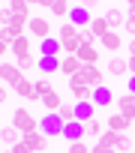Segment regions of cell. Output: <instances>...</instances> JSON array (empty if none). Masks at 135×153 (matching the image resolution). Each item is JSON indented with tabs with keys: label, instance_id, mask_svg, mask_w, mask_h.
I'll return each mask as SVG.
<instances>
[{
	"label": "cell",
	"instance_id": "obj_17",
	"mask_svg": "<svg viewBox=\"0 0 135 153\" xmlns=\"http://www.w3.org/2000/svg\"><path fill=\"white\" fill-rule=\"evenodd\" d=\"M81 60L78 57H66V60H60V72H66V75H69V78H72V75H78L81 72Z\"/></svg>",
	"mask_w": 135,
	"mask_h": 153
},
{
	"label": "cell",
	"instance_id": "obj_1",
	"mask_svg": "<svg viewBox=\"0 0 135 153\" xmlns=\"http://www.w3.org/2000/svg\"><path fill=\"white\" fill-rule=\"evenodd\" d=\"M12 126H15L21 135H27V132H39V120H36L27 108H18V111L12 114Z\"/></svg>",
	"mask_w": 135,
	"mask_h": 153
},
{
	"label": "cell",
	"instance_id": "obj_30",
	"mask_svg": "<svg viewBox=\"0 0 135 153\" xmlns=\"http://www.w3.org/2000/svg\"><path fill=\"white\" fill-rule=\"evenodd\" d=\"M48 9L54 12V18H66V15L72 12V6H69V3H63V0H54V3H51Z\"/></svg>",
	"mask_w": 135,
	"mask_h": 153
},
{
	"label": "cell",
	"instance_id": "obj_2",
	"mask_svg": "<svg viewBox=\"0 0 135 153\" xmlns=\"http://www.w3.org/2000/svg\"><path fill=\"white\" fill-rule=\"evenodd\" d=\"M63 126H66V123H63L57 114H45V117L39 120V132H42L45 138H48V135H63Z\"/></svg>",
	"mask_w": 135,
	"mask_h": 153
},
{
	"label": "cell",
	"instance_id": "obj_42",
	"mask_svg": "<svg viewBox=\"0 0 135 153\" xmlns=\"http://www.w3.org/2000/svg\"><path fill=\"white\" fill-rule=\"evenodd\" d=\"M12 153H33V150H30L24 141H18V144H12Z\"/></svg>",
	"mask_w": 135,
	"mask_h": 153
},
{
	"label": "cell",
	"instance_id": "obj_6",
	"mask_svg": "<svg viewBox=\"0 0 135 153\" xmlns=\"http://www.w3.org/2000/svg\"><path fill=\"white\" fill-rule=\"evenodd\" d=\"M114 105H117V114H123L129 123L135 120V96L132 93H123L120 99H114Z\"/></svg>",
	"mask_w": 135,
	"mask_h": 153
},
{
	"label": "cell",
	"instance_id": "obj_9",
	"mask_svg": "<svg viewBox=\"0 0 135 153\" xmlns=\"http://www.w3.org/2000/svg\"><path fill=\"white\" fill-rule=\"evenodd\" d=\"M21 141H24V144H27V147H30L33 153H42V150L48 147V138H45L42 132H27V135H24Z\"/></svg>",
	"mask_w": 135,
	"mask_h": 153
},
{
	"label": "cell",
	"instance_id": "obj_38",
	"mask_svg": "<svg viewBox=\"0 0 135 153\" xmlns=\"http://www.w3.org/2000/svg\"><path fill=\"white\" fill-rule=\"evenodd\" d=\"M69 153H90V147H87L84 141H72V144H69Z\"/></svg>",
	"mask_w": 135,
	"mask_h": 153
},
{
	"label": "cell",
	"instance_id": "obj_46",
	"mask_svg": "<svg viewBox=\"0 0 135 153\" xmlns=\"http://www.w3.org/2000/svg\"><path fill=\"white\" fill-rule=\"evenodd\" d=\"M6 48H9V45H3V42H0V57H3V54H6Z\"/></svg>",
	"mask_w": 135,
	"mask_h": 153
},
{
	"label": "cell",
	"instance_id": "obj_10",
	"mask_svg": "<svg viewBox=\"0 0 135 153\" xmlns=\"http://www.w3.org/2000/svg\"><path fill=\"white\" fill-rule=\"evenodd\" d=\"M75 57H78L84 66H96V60H99V48H96V45H81Z\"/></svg>",
	"mask_w": 135,
	"mask_h": 153
},
{
	"label": "cell",
	"instance_id": "obj_27",
	"mask_svg": "<svg viewBox=\"0 0 135 153\" xmlns=\"http://www.w3.org/2000/svg\"><path fill=\"white\" fill-rule=\"evenodd\" d=\"M0 138H3L6 144H18V141H21L24 135H21V132H18L15 126H3V129H0Z\"/></svg>",
	"mask_w": 135,
	"mask_h": 153
},
{
	"label": "cell",
	"instance_id": "obj_36",
	"mask_svg": "<svg viewBox=\"0 0 135 153\" xmlns=\"http://www.w3.org/2000/svg\"><path fill=\"white\" fill-rule=\"evenodd\" d=\"M15 15H12V9H9V3H3V6H0V24H3V27H9V21H12Z\"/></svg>",
	"mask_w": 135,
	"mask_h": 153
},
{
	"label": "cell",
	"instance_id": "obj_29",
	"mask_svg": "<svg viewBox=\"0 0 135 153\" xmlns=\"http://www.w3.org/2000/svg\"><path fill=\"white\" fill-rule=\"evenodd\" d=\"M6 30H9V33H12L15 39H18V36H27V33H24V30H27V21H24V18H12Z\"/></svg>",
	"mask_w": 135,
	"mask_h": 153
},
{
	"label": "cell",
	"instance_id": "obj_20",
	"mask_svg": "<svg viewBox=\"0 0 135 153\" xmlns=\"http://www.w3.org/2000/svg\"><path fill=\"white\" fill-rule=\"evenodd\" d=\"M90 33H93L96 39H102L105 33H111V27H108V21H105V15H99V18H93V21H90Z\"/></svg>",
	"mask_w": 135,
	"mask_h": 153
},
{
	"label": "cell",
	"instance_id": "obj_35",
	"mask_svg": "<svg viewBox=\"0 0 135 153\" xmlns=\"http://www.w3.org/2000/svg\"><path fill=\"white\" fill-rule=\"evenodd\" d=\"M114 150H117V153H129V150H132V138H129V135H120Z\"/></svg>",
	"mask_w": 135,
	"mask_h": 153
},
{
	"label": "cell",
	"instance_id": "obj_19",
	"mask_svg": "<svg viewBox=\"0 0 135 153\" xmlns=\"http://www.w3.org/2000/svg\"><path fill=\"white\" fill-rule=\"evenodd\" d=\"M108 72L123 78V75H129V63H126L123 57H111V60H108Z\"/></svg>",
	"mask_w": 135,
	"mask_h": 153
},
{
	"label": "cell",
	"instance_id": "obj_34",
	"mask_svg": "<svg viewBox=\"0 0 135 153\" xmlns=\"http://www.w3.org/2000/svg\"><path fill=\"white\" fill-rule=\"evenodd\" d=\"M84 132H87V135H102V123L93 117V120H87V123H84Z\"/></svg>",
	"mask_w": 135,
	"mask_h": 153
},
{
	"label": "cell",
	"instance_id": "obj_43",
	"mask_svg": "<svg viewBox=\"0 0 135 153\" xmlns=\"http://www.w3.org/2000/svg\"><path fill=\"white\" fill-rule=\"evenodd\" d=\"M129 93L135 96V75H129Z\"/></svg>",
	"mask_w": 135,
	"mask_h": 153
},
{
	"label": "cell",
	"instance_id": "obj_41",
	"mask_svg": "<svg viewBox=\"0 0 135 153\" xmlns=\"http://www.w3.org/2000/svg\"><path fill=\"white\" fill-rule=\"evenodd\" d=\"M90 153H117V150H114V147H105V144L99 141V144H93V147H90Z\"/></svg>",
	"mask_w": 135,
	"mask_h": 153
},
{
	"label": "cell",
	"instance_id": "obj_3",
	"mask_svg": "<svg viewBox=\"0 0 135 153\" xmlns=\"http://www.w3.org/2000/svg\"><path fill=\"white\" fill-rule=\"evenodd\" d=\"M69 90H72V96H75L78 102H90V96H93V87L84 84L78 75H72V78H69Z\"/></svg>",
	"mask_w": 135,
	"mask_h": 153
},
{
	"label": "cell",
	"instance_id": "obj_18",
	"mask_svg": "<svg viewBox=\"0 0 135 153\" xmlns=\"http://www.w3.org/2000/svg\"><path fill=\"white\" fill-rule=\"evenodd\" d=\"M63 135L69 138V141H81V135H84V123H78V120L66 123V126H63Z\"/></svg>",
	"mask_w": 135,
	"mask_h": 153
},
{
	"label": "cell",
	"instance_id": "obj_7",
	"mask_svg": "<svg viewBox=\"0 0 135 153\" xmlns=\"http://www.w3.org/2000/svg\"><path fill=\"white\" fill-rule=\"evenodd\" d=\"M0 78H3L9 87H15L24 75H21V69H18V63H0Z\"/></svg>",
	"mask_w": 135,
	"mask_h": 153
},
{
	"label": "cell",
	"instance_id": "obj_45",
	"mask_svg": "<svg viewBox=\"0 0 135 153\" xmlns=\"http://www.w3.org/2000/svg\"><path fill=\"white\" fill-rule=\"evenodd\" d=\"M6 102V87H0V105Z\"/></svg>",
	"mask_w": 135,
	"mask_h": 153
},
{
	"label": "cell",
	"instance_id": "obj_31",
	"mask_svg": "<svg viewBox=\"0 0 135 153\" xmlns=\"http://www.w3.org/2000/svg\"><path fill=\"white\" fill-rule=\"evenodd\" d=\"M57 117H60L63 123H72V120H75V105L63 102V105H60V111H57Z\"/></svg>",
	"mask_w": 135,
	"mask_h": 153
},
{
	"label": "cell",
	"instance_id": "obj_13",
	"mask_svg": "<svg viewBox=\"0 0 135 153\" xmlns=\"http://www.w3.org/2000/svg\"><path fill=\"white\" fill-rule=\"evenodd\" d=\"M15 93H18V96H24V99H30V102H33V99H39V96H36V87H33V81H30V78H21V81L15 84Z\"/></svg>",
	"mask_w": 135,
	"mask_h": 153
},
{
	"label": "cell",
	"instance_id": "obj_23",
	"mask_svg": "<svg viewBox=\"0 0 135 153\" xmlns=\"http://www.w3.org/2000/svg\"><path fill=\"white\" fill-rule=\"evenodd\" d=\"M105 21H108V27L114 30V27H123V24H126V15H123L120 9H108V12H105Z\"/></svg>",
	"mask_w": 135,
	"mask_h": 153
},
{
	"label": "cell",
	"instance_id": "obj_14",
	"mask_svg": "<svg viewBox=\"0 0 135 153\" xmlns=\"http://www.w3.org/2000/svg\"><path fill=\"white\" fill-rule=\"evenodd\" d=\"M99 42H102V48H105V51H120V45H123V39H120V33H117V30L105 33Z\"/></svg>",
	"mask_w": 135,
	"mask_h": 153
},
{
	"label": "cell",
	"instance_id": "obj_24",
	"mask_svg": "<svg viewBox=\"0 0 135 153\" xmlns=\"http://www.w3.org/2000/svg\"><path fill=\"white\" fill-rule=\"evenodd\" d=\"M63 45H60V39H42V57H57V51H60Z\"/></svg>",
	"mask_w": 135,
	"mask_h": 153
},
{
	"label": "cell",
	"instance_id": "obj_11",
	"mask_svg": "<svg viewBox=\"0 0 135 153\" xmlns=\"http://www.w3.org/2000/svg\"><path fill=\"white\" fill-rule=\"evenodd\" d=\"M69 18H72V24H75L78 30H84V24H87V21H93V18H90V12H87V6H72Z\"/></svg>",
	"mask_w": 135,
	"mask_h": 153
},
{
	"label": "cell",
	"instance_id": "obj_26",
	"mask_svg": "<svg viewBox=\"0 0 135 153\" xmlns=\"http://www.w3.org/2000/svg\"><path fill=\"white\" fill-rule=\"evenodd\" d=\"M75 39H78V27H75L72 21L60 27V45H63V42H75Z\"/></svg>",
	"mask_w": 135,
	"mask_h": 153
},
{
	"label": "cell",
	"instance_id": "obj_21",
	"mask_svg": "<svg viewBox=\"0 0 135 153\" xmlns=\"http://www.w3.org/2000/svg\"><path fill=\"white\" fill-rule=\"evenodd\" d=\"M9 9H12V15H15V18L30 21V3H24V0H12V3H9Z\"/></svg>",
	"mask_w": 135,
	"mask_h": 153
},
{
	"label": "cell",
	"instance_id": "obj_12",
	"mask_svg": "<svg viewBox=\"0 0 135 153\" xmlns=\"http://www.w3.org/2000/svg\"><path fill=\"white\" fill-rule=\"evenodd\" d=\"M36 69L48 78L51 72H57V69H60V60H57V57H39V60H36Z\"/></svg>",
	"mask_w": 135,
	"mask_h": 153
},
{
	"label": "cell",
	"instance_id": "obj_25",
	"mask_svg": "<svg viewBox=\"0 0 135 153\" xmlns=\"http://www.w3.org/2000/svg\"><path fill=\"white\" fill-rule=\"evenodd\" d=\"M42 105L48 108V114H57V111H60V105H63V99H60V96H57V90H54V93L42 96Z\"/></svg>",
	"mask_w": 135,
	"mask_h": 153
},
{
	"label": "cell",
	"instance_id": "obj_28",
	"mask_svg": "<svg viewBox=\"0 0 135 153\" xmlns=\"http://www.w3.org/2000/svg\"><path fill=\"white\" fill-rule=\"evenodd\" d=\"M33 87H36V96H39V99L48 96V93H54V84H51V78H45V75H42V78H39Z\"/></svg>",
	"mask_w": 135,
	"mask_h": 153
},
{
	"label": "cell",
	"instance_id": "obj_15",
	"mask_svg": "<svg viewBox=\"0 0 135 153\" xmlns=\"http://www.w3.org/2000/svg\"><path fill=\"white\" fill-rule=\"evenodd\" d=\"M90 102L105 108V105H111V102H114V96H111V90H108V87H96V90H93V96H90Z\"/></svg>",
	"mask_w": 135,
	"mask_h": 153
},
{
	"label": "cell",
	"instance_id": "obj_8",
	"mask_svg": "<svg viewBox=\"0 0 135 153\" xmlns=\"http://www.w3.org/2000/svg\"><path fill=\"white\" fill-rule=\"evenodd\" d=\"M9 48H12V54H15V60H18V63H21V60H27V57H33V54H30V36H18Z\"/></svg>",
	"mask_w": 135,
	"mask_h": 153
},
{
	"label": "cell",
	"instance_id": "obj_32",
	"mask_svg": "<svg viewBox=\"0 0 135 153\" xmlns=\"http://www.w3.org/2000/svg\"><path fill=\"white\" fill-rule=\"evenodd\" d=\"M126 9H129V15H126V24H123V27H126V33H132V36H135V0H132Z\"/></svg>",
	"mask_w": 135,
	"mask_h": 153
},
{
	"label": "cell",
	"instance_id": "obj_37",
	"mask_svg": "<svg viewBox=\"0 0 135 153\" xmlns=\"http://www.w3.org/2000/svg\"><path fill=\"white\" fill-rule=\"evenodd\" d=\"M78 42H81V45H93V42H96V36L90 33V27H87V30H78Z\"/></svg>",
	"mask_w": 135,
	"mask_h": 153
},
{
	"label": "cell",
	"instance_id": "obj_40",
	"mask_svg": "<svg viewBox=\"0 0 135 153\" xmlns=\"http://www.w3.org/2000/svg\"><path fill=\"white\" fill-rule=\"evenodd\" d=\"M0 42H3V45H12V42H15V36H12L6 27H0Z\"/></svg>",
	"mask_w": 135,
	"mask_h": 153
},
{
	"label": "cell",
	"instance_id": "obj_22",
	"mask_svg": "<svg viewBox=\"0 0 135 153\" xmlns=\"http://www.w3.org/2000/svg\"><path fill=\"white\" fill-rule=\"evenodd\" d=\"M108 129H111V132H120V135H123V132L129 129V120H126L123 114H111V117H108Z\"/></svg>",
	"mask_w": 135,
	"mask_h": 153
},
{
	"label": "cell",
	"instance_id": "obj_33",
	"mask_svg": "<svg viewBox=\"0 0 135 153\" xmlns=\"http://www.w3.org/2000/svg\"><path fill=\"white\" fill-rule=\"evenodd\" d=\"M117 138H120V132H111V129H105V132L99 135V141H102L105 147H117Z\"/></svg>",
	"mask_w": 135,
	"mask_h": 153
},
{
	"label": "cell",
	"instance_id": "obj_4",
	"mask_svg": "<svg viewBox=\"0 0 135 153\" xmlns=\"http://www.w3.org/2000/svg\"><path fill=\"white\" fill-rule=\"evenodd\" d=\"M78 78H81L84 84H90L93 90H96V87H105V84H102V69H99V66H81Z\"/></svg>",
	"mask_w": 135,
	"mask_h": 153
},
{
	"label": "cell",
	"instance_id": "obj_16",
	"mask_svg": "<svg viewBox=\"0 0 135 153\" xmlns=\"http://www.w3.org/2000/svg\"><path fill=\"white\" fill-rule=\"evenodd\" d=\"M93 108H96L93 102H78V105H75V120H78V123L93 120Z\"/></svg>",
	"mask_w": 135,
	"mask_h": 153
},
{
	"label": "cell",
	"instance_id": "obj_44",
	"mask_svg": "<svg viewBox=\"0 0 135 153\" xmlns=\"http://www.w3.org/2000/svg\"><path fill=\"white\" fill-rule=\"evenodd\" d=\"M126 63H129V75H135V57H129Z\"/></svg>",
	"mask_w": 135,
	"mask_h": 153
},
{
	"label": "cell",
	"instance_id": "obj_5",
	"mask_svg": "<svg viewBox=\"0 0 135 153\" xmlns=\"http://www.w3.org/2000/svg\"><path fill=\"white\" fill-rule=\"evenodd\" d=\"M27 30H30L33 39H48V36H51V24H48V18H30V21H27Z\"/></svg>",
	"mask_w": 135,
	"mask_h": 153
},
{
	"label": "cell",
	"instance_id": "obj_39",
	"mask_svg": "<svg viewBox=\"0 0 135 153\" xmlns=\"http://www.w3.org/2000/svg\"><path fill=\"white\" fill-rule=\"evenodd\" d=\"M18 69H21V75H24V72L36 69V60H33V57H27V60H21V63H18Z\"/></svg>",
	"mask_w": 135,
	"mask_h": 153
}]
</instances>
